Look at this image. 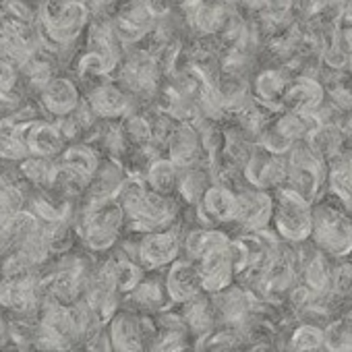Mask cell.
Instances as JSON below:
<instances>
[{
	"instance_id": "7",
	"label": "cell",
	"mask_w": 352,
	"mask_h": 352,
	"mask_svg": "<svg viewBox=\"0 0 352 352\" xmlns=\"http://www.w3.org/2000/svg\"><path fill=\"white\" fill-rule=\"evenodd\" d=\"M325 104V87L309 75H296L288 79L282 108L300 114H313Z\"/></svg>"
},
{
	"instance_id": "4",
	"label": "cell",
	"mask_w": 352,
	"mask_h": 352,
	"mask_svg": "<svg viewBox=\"0 0 352 352\" xmlns=\"http://www.w3.org/2000/svg\"><path fill=\"white\" fill-rule=\"evenodd\" d=\"M122 206L100 201L98 208H94L85 222V241L91 249L104 251L110 245H114V239L120 230L122 222Z\"/></svg>"
},
{
	"instance_id": "12",
	"label": "cell",
	"mask_w": 352,
	"mask_h": 352,
	"mask_svg": "<svg viewBox=\"0 0 352 352\" xmlns=\"http://www.w3.org/2000/svg\"><path fill=\"white\" fill-rule=\"evenodd\" d=\"M204 212L214 222H236V193L226 187H212L201 195Z\"/></svg>"
},
{
	"instance_id": "15",
	"label": "cell",
	"mask_w": 352,
	"mask_h": 352,
	"mask_svg": "<svg viewBox=\"0 0 352 352\" xmlns=\"http://www.w3.org/2000/svg\"><path fill=\"white\" fill-rule=\"evenodd\" d=\"M302 284L309 286L315 292H329V276L331 267L327 261V255L323 251H313L311 257L302 261Z\"/></svg>"
},
{
	"instance_id": "19",
	"label": "cell",
	"mask_w": 352,
	"mask_h": 352,
	"mask_svg": "<svg viewBox=\"0 0 352 352\" xmlns=\"http://www.w3.org/2000/svg\"><path fill=\"white\" fill-rule=\"evenodd\" d=\"M197 137L189 126H183L179 133H176L170 141V155L174 164H189L191 160H195L193 155L197 153Z\"/></svg>"
},
{
	"instance_id": "22",
	"label": "cell",
	"mask_w": 352,
	"mask_h": 352,
	"mask_svg": "<svg viewBox=\"0 0 352 352\" xmlns=\"http://www.w3.org/2000/svg\"><path fill=\"white\" fill-rule=\"evenodd\" d=\"M292 350H319L323 348V329L313 323H300L290 336Z\"/></svg>"
},
{
	"instance_id": "2",
	"label": "cell",
	"mask_w": 352,
	"mask_h": 352,
	"mask_svg": "<svg viewBox=\"0 0 352 352\" xmlns=\"http://www.w3.org/2000/svg\"><path fill=\"white\" fill-rule=\"evenodd\" d=\"M311 201H307L290 187H278L272 212V222L278 236L288 243H305L307 239H311Z\"/></svg>"
},
{
	"instance_id": "1",
	"label": "cell",
	"mask_w": 352,
	"mask_h": 352,
	"mask_svg": "<svg viewBox=\"0 0 352 352\" xmlns=\"http://www.w3.org/2000/svg\"><path fill=\"white\" fill-rule=\"evenodd\" d=\"M340 206L321 204L313 208L311 239L317 249L329 257H348L352 253V220Z\"/></svg>"
},
{
	"instance_id": "9",
	"label": "cell",
	"mask_w": 352,
	"mask_h": 352,
	"mask_svg": "<svg viewBox=\"0 0 352 352\" xmlns=\"http://www.w3.org/2000/svg\"><path fill=\"white\" fill-rule=\"evenodd\" d=\"M164 286H166L168 298L174 302H185V300L193 298L195 294L201 292V280H199L197 265H193L191 261L174 259Z\"/></svg>"
},
{
	"instance_id": "27",
	"label": "cell",
	"mask_w": 352,
	"mask_h": 352,
	"mask_svg": "<svg viewBox=\"0 0 352 352\" xmlns=\"http://www.w3.org/2000/svg\"><path fill=\"white\" fill-rule=\"evenodd\" d=\"M348 71H350V75H352V54H350V58H348V67H346Z\"/></svg>"
},
{
	"instance_id": "3",
	"label": "cell",
	"mask_w": 352,
	"mask_h": 352,
	"mask_svg": "<svg viewBox=\"0 0 352 352\" xmlns=\"http://www.w3.org/2000/svg\"><path fill=\"white\" fill-rule=\"evenodd\" d=\"M286 181L288 187L300 193L307 201H315L325 183V162L317 157L300 139L286 151Z\"/></svg>"
},
{
	"instance_id": "5",
	"label": "cell",
	"mask_w": 352,
	"mask_h": 352,
	"mask_svg": "<svg viewBox=\"0 0 352 352\" xmlns=\"http://www.w3.org/2000/svg\"><path fill=\"white\" fill-rule=\"evenodd\" d=\"M197 272L201 280V290L206 292H222L228 288L236 276L234 261L230 253V243L216 247L197 259Z\"/></svg>"
},
{
	"instance_id": "26",
	"label": "cell",
	"mask_w": 352,
	"mask_h": 352,
	"mask_svg": "<svg viewBox=\"0 0 352 352\" xmlns=\"http://www.w3.org/2000/svg\"><path fill=\"white\" fill-rule=\"evenodd\" d=\"M321 13H329L340 25H352V0H325Z\"/></svg>"
},
{
	"instance_id": "11",
	"label": "cell",
	"mask_w": 352,
	"mask_h": 352,
	"mask_svg": "<svg viewBox=\"0 0 352 352\" xmlns=\"http://www.w3.org/2000/svg\"><path fill=\"white\" fill-rule=\"evenodd\" d=\"M179 251V239L172 232H151L139 243V259L145 267L168 265L176 259Z\"/></svg>"
},
{
	"instance_id": "14",
	"label": "cell",
	"mask_w": 352,
	"mask_h": 352,
	"mask_svg": "<svg viewBox=\"0 0 352 352\" xmlns=\"http://www.w3.org/2000/svg\"><path fill=\"white\" fill-rule=\"evenodd\" d=\"M286 85H288V79L284 77L282 71L267 69V71L259 73L255 79V96L259 98V102L263 106L282 108V98H284Z\"/></svg>"
},
{
	"instance_id": "16",
	"label": "cell",
	"mask_w": 352,
	"mask_h": 352,
	"mask_svg": "<svg viewBox=\"0 0 352 352\" xmlns=\"http://www.w3.org/2000/svg\"><path fill=\"white\" fill-rule=\"evenodd\" d=\"M323 348L333 352L352 350V315L344 313L338 319H331L323 327Z\"/></svg>"
},
{
	"instance_id": "25",
	"label": "cell",
	"mask_w": 352,
	"mask_h": 352,
	"mask_svg": "<svg viewBox=\"0 0 352 352\" xmlns=\"http://www.w3.org/2000/svg\"><path fill=\"white\" fill-rule=\"evenodd\" d=\"M259 9L265 13L267 19L280 23L294 9V0H259Z\"/></svg>"
},
{
	"instance_id": "23",
	"label": "cell",
	"mask_w": 352,
	"mask_h": 352,
	"mask_svg": "<svg viewBox=\"0 0 352 352\" xmlns=\"http://www.w3.org/2000/svg\"><path fill=\"white\" fill-rule=\"evenodd\" d=\"M329 294L336 298H350L352 296V263H342L338 267H331Z\"/></svg>"
},
{
	"instance_id": "10",
	"label": "cell",
	"mask_w": 352,
	"mask_h": 352,
	"mask_svg": "<svg viewBox=\"0 0 352 352\" xmlns=\"http://www.w3.org/2000/svg\"><path fill=\"white\" fill-rule=\"evenodd\" d=\"M344 129L338 124V122H331V120H319L317 124H313L307 135L302 137V141L307 143V147L317 155L321 157L323 162L331 160L336 153L342 151V145H344Z\"/></svg>"
},
{
	"instance_id": "8",
	"label": "cell",
	"mask_w": 352,
	"mask_h": 352,
	"mask_svg": "<svg viewBox=\"0 0 352 352\" xmlns=\"http://www.w3.org/2000/svg\"><path fill=\"white\" fill-rule=\"evenodd\" d=\"M236 222L245 228L259 232L272 222L274 212V195L267 193V189H249L243 193H236Z\"/></svg>"
},
{
	"instance_id": "21",
	"label": "cell",
	"mask_w": 352,
	"mask_h": 352,
	"mask_svg": "<svg viewBox=\"0 0 352 352\" xmlns=\"http://www.w3.org/2000/svg\"><path fill=\"white\" fill-rule=\"evenodd\" d=\"M133 298L141 305V309H162L168 300L166 286L162 288L155 280H145L141 284H135Z\"/></svg>"
},
{
	"instance_id": "17",
	"label": "cell",
	"mask_w": 352,
	"mask_h": 352,
	"mask_svg": "<svg viewBox=\"0 0 352 352\" xmlns=\"http://www.w3.org/2000/svg\"><path fill=\"white\" fill-rule=\"evenodd\" d=\"M77 89L71 81L67 79H54L48 83L44 91V102L46 106L56 112V114H69L77 106Z\"/></svg>"
},
{
	"instance_id": "20",
	"label": "cell",
	"mask_w": 352,
	"mask_h": 352,
	"mask_svg": "<svg viewBox=\"0 0 352 352\" xmlns=\"http://www.w3.org/2000/svg\"><path fill=\"white\" fill-rule=\"evenodd\" d=\"M149 185L155 193L168 195L176 187V170L172 160H157L149 168Z\"/></svg>"
},
{
	"instance_id": "24",
	"label": "cell",
	"mask_w": 352,
	"mask_h": 352,
	"mask_svg": "<svg viewBox=\"0 0 352 352\" xmlns=\"http://www.w3.org/2000/svg\"><path fill=\"white\" fill-rule=\"evenodd\" d=\"M32 141H34V151H38L42 157L54 153L60 147V135L48 124L36 126L32 131Z\"/></svg>"
},
{
	"instance_id": "13",
	"label": "cell",
	"mask_w": 352,
	"mask_h": 352,
	"mask_svg": "<svg viewBox=\"0 0 352 352\" xmlns=\"http://www.w3.org/2000/svg\"><path fill=\"white\" fill-rule=\"evenodd\" d=\"M110 342L114 344V348H120V350L141 348L143 327L137 321V317L131 313H118L110 325Z\"/></svg>"
},
{
	"instance_id": "18",
	"label": "cell",
	"mask_w": 352,
	"mask_h": 352,
	"mask_svg": "<svg viewBox=\"0 0 352 352\" xmlns=\"http://www.w3.org/2000/svg\"><path fill=\"white\" fill-rule=\"evenodd\" d=\"M91 106L104 116H116L126 108V98L116 87H100L91 94Z\"/></svg>"
},
{
	"instance_id": "6",
	"label": "cell",
	"mask_w": 352,
	"mask_h": 352,
	"mask_svg": "<svg viewBox=\"0 0 352 352\" xmlns=\"http://www.w3.org/2000/svg\"><path fill=\"white\" fill-rule=\"evenodd\" d=\"M247 181L257 189L280 187L286 181V157L282 153H272L265 147H259L249 153L245 168Z\"/></svg>"
}]
</instances>
